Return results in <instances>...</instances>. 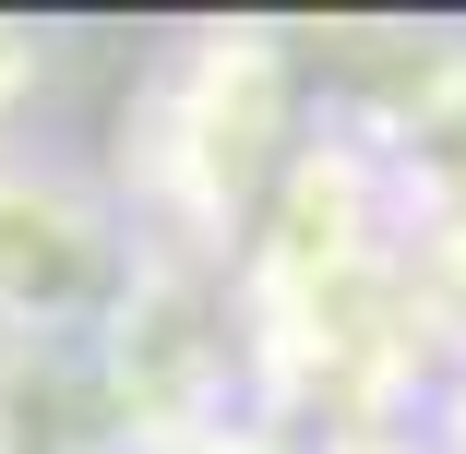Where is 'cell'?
<instances>
[{
    "label": "cell",
    "instance_id": "cell-3",
    "mask_svg": "<svg viewBox=\"0 0 466 454\" xmlns=\"http://www.w3.org/2000/svg\"><path fill=\"white\" fill-rule=\"evenodd\" d=\"M132 276V204L48 144L0 156V335H96Z\"/></svg>",
    "mask_w": 466,
    "mask_h": 454
},
{
    "label": "cell",
    "instance_id": "cell-2",
    "mask_svg": "<svg viewBox=\"0 0 466 454\" xmlns=\"http://www.w3.org/2000/svg\"><path fill=\"white\" fill-rule=\"evenodd\" d=\"M239 358H251V335H239V299H228V276H216V251L132 239V276H120L108 311H96V371H108V395H120L132 454L216 430Z\"/></svg>",
    "mask_w": 466,
    "mask_h": 454
},
{
    "label": "cell",
    "instance_id": "cell-5",
    "mask_svg": "<svg viewBox=\"0 0 466 454\" xmlns=\"http://www.w3.org/2000/svg\"><path fill=\"white\" fill-rule=\"evenodd\" d=\"M0 454H132L96 335H0Z\"/></svg>",
    "mask_w": 466,
    "mask_h": 454
},
{
    "label": "cell",
    "instance_id": "cell-1",
    "mask_svg": "<svg viewBox=\"0 0 466 454\" xmlns=\"http://www.w3.org/2000/svg\"><path fill=\"white\" fill-rule=\"evenodd\" d=\"M299 144V60L275 25H204L144 96V216L179 251H228Z\"/></svg>",
    "mask_w": 466,
    "mask_h": 454
},
{
    "label": "cell",
    "instance_id": "cell-4",
    "mask_svg": "<svg viewBox=\"0 0 466 454\" xmlns=\"http://www.w3.org/2000/svg\"><path fill=\"white\" fill-rule=\"evenodd\" d=\"M347 144L383 167V204L407 239L454 227L466 216V36H395V72Z\"/></svg>",
    "mask_w": 466,
    "mask_h": 454
},
{
    "label": "cell",
    "instance_id": "cell-6",
    "mask_svg": "<svg viewBox=\"0 0 466 454\" xmlns=\"http://www.w3.org/2000/svg\"><path fill=\"white\" fill-rule=\"evenodd\" d=\"M48 72H60V36H48V25H13V13H0V156L25 144L36 96H48Z\"/></svg>",
    "mask_w": 466,
    "mask_h": 454
}]
</instances>
